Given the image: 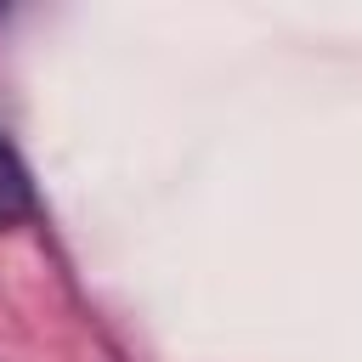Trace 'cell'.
Wrapping results in <instances>:
<instances>
[{
	"label": "cell",
	"instance_id": "cell-1",
	"mask_svg": "<svg viewBox=\"0 0 362 362\" xmlns=\"http://www.w3.org/2000/svg\"><path fill=\"white\" fill-rule=\"evenodd\" d=\"M28 209H34V187H28V170H23V158L11 153V141L0 136V226H17Z\"/></svg>",
	"mask_w": 362,
	"mask_h": 362
}]
</instances>
